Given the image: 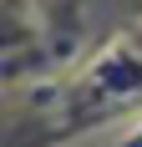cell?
I'll return each mask as SVG.
<instances>
[{"instance_id": "1", "label": "cell", "mask_w": 142, "mask_h": 147, "mask_svg": "<svg viewBox=\"0 0 142 147\" xmlns=\"http://www.w3.org/2000/svg\"><path fill=\"white\" fill-rule=\"evenodd\" d=\"M137 147H142V132H137Z\"/></svg>"}]
</instances>
